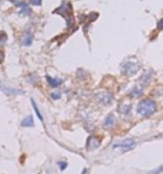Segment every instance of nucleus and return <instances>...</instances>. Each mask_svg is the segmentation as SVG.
I'll use <instances>...</instances> for the list:
<instances>
[{
	"label": "nucleus",
	"mask_w": 163,
	"mask_h": 174,
	"mask_svg": "<svg viewBox=\"0 0 163 174\" xmlns=\"http://www.w3.org/2000/svg\"><path fill=\"white\" fill-rule=\"evenodd\" d=\"M55 13H57V14H61L64 18H66L68 26L73 24V16H71V5H70L69 2H64V3L55 10Z\"/></svg>",
	"instance_id": "2"
},
{
	"label": "nucleus",
	"mask_w": 163,
	"mask_h": 174,
	"mask_svg": "<svg viewBox=\"0 0 163 174\" xmlns=\"http://www.w3.org/2000/svg\"><path fill=\"white\" fill-rule=\"evenodd\" d=\"M2 89L5 93H8V95H17V93H22V91L19 90H14V89H9V87H6L4 85H2Z\"/></svg>",
	"instance_id": "8"
},
{
	"label": "nucleus",
	"mask_w": 163,
	"mask_h": 174,
	"mask_svg": "<svg viewBox=\"0 0 163 174\" xmlns=\"http://www.w3.org/2000/svg\"><path fill=\"white\" fill-rule=\"evenodd\" d=\"M41 2H42V0H31V4H33V5H40Z\"/></svg>",
	"instance_id": "18"
},
{
	"label": "nucleus",
	"mask_w": 163,
	"mask_h": 174,
	"mask_svg": "<svg viewBox=\"0 0 163 174\" xmlns=\"http://www.w3.org/2000/svg\"><path fill=\"white\" fill-rule=\"evenodd\" d=\"M155 111H157V104L152 99L141 100L136 106V113L141 117H151Z\"/></svg>",
	"instance_id": "1"
},
{
	"label": "nucleus",
	"mask_w": 163,
	"mask_h": 174,
	"mask_svg": "<svg viewBox=\"0 0 163 174\" xmlns=\"http://www.w3.org/2000/svg\"><path fill=\"white\" fill-rule=\"evenodd\" d=\"M97 99H98L100 103H102L103 105H107L111 103V100H112V95H111L110 92H101L97 95Z\"/></svg>",
	"instance_id": "6"
},
{
	"label": "nucleus",
	"mask_w": 163,
	"mask_h": 174,
	"mask_svg": "<svg viewBox=\"0 0 163 174\" xmlns=\"http://www.w3.org/2000/svg\"><path fill=\"white\" fill-rule=\"evenodd\" d=\"M133 97H139V96H141L143 95V90L140 89V87H135V89L131 91V93H130Z\"/></svg>",
	"instance_id": "10"
},
{
	"label": "nucleus",
	"mask_w": 163,
	"mask_h": 174,
	"mask_svg": "<svg viewBox=\"0 0 163 174\" xmlns=\"http://www.w3.org/2000/svg\"><path fill=\"white\" fill-rule=\"evenodd\" d=\"M3 59H4V54H3V51H0V63L3 62Z\"/></svg>",
	"instance_id": "20"
},
{
	"label": "nucleus",
	"mask_w": 163,
	"mask_h": 174,
	"mask_svg": "<svg viewBox=\"0 0 163 174\" xmlns=\"http://www.w3.org/2000/svg\"><path fill=\"white\" fill-rule=\"evenodd\" d=\"M10 2L13 3V4H18V5H23V0H10Z\"/></svg>",
	"instance_id": "17"
},
{
	"label": "nucleus",
	"mask_w": 163,
	"mask_h": 174,
	"mask_svg": "<svg viewBox=\"0 0 163 174\" xmlns=\"http://www.w3.org/2000/svg\"><path fill=\"white\" fill-rule=\"evenodd\" d=\"M162 172H163V164L159 166V168H158L157 170H154V172H153V174H161Z\"/></svg>",
	"instance_id": "16"
},
{
	"label": "nucleus",
	"mask_w": 163,
	"mask_h": 174,
	"mask_svg": "<svg viewBox=\"0 0 163 174\" xmlns=\"http://www.w3.org/2000/svg\"><path fill=\"white\" fill-rule=\"evenodd\" d=\"M100 145H101V138H100V137H96V136H92V137L88 138L87 149H88L89 151H92V150L98 149Z\"/></svg>",
	"instance_id": "4"
},
{
	"label": "nucleus",
	"mask_w": 163,
	"mask_h": 174,
	"mask_svg": "<svg viewBox=\"0 0 163 174\" xmlns=\"http://www.w3.org/2000/svg\"><path fill=\"white\" fill-rule=\"evenodd\" d=\"M31 42H32V36H31V35H27V37L23 40V45L28 46V45H31Z\"/></svg>",
	"instance_id": "15"
},
{
	"label": "nucleus",
	"mask_w": 163,
	"mask_h": 174,
	"mask_svg": "<svg viewBox=\"0 0 163 174\" xmlns=\"http://www.w3.org/2000/svg\"><path fill=\"white\" fill-rule=\"evenodd\" d=\"M139 69V65L136 63H125V65H124V72H125V74L127 76H133L135 74L136 72H138Z\"/></svg>",
	"instance_id": "5"
},
{
	"label": "nucleus",
	"mask_w": 163,
	"mask_h": 174,
	"mask_svg": "<svg viewBox=\"0 0 163 174\" xmlns=\"http://www.w3.org/2000/svg\"><path fill=\"white\" fill-rule=\"evenodd\" d=\"M130 108H131V106H130L129 104H125V105H122L121 108H120V111L124 113V114H129V113H130Z\"/></svg>",
	"instance_id": "12"
},
{
	"label": "nucleus",
	"mask_w": 163,
	"mask_h": 174,
	"mask_svg": "<svg viewBox=\"0 0 163 174\" xmlns=\"http://www.w3.org/2000/svg\"><path fill=\"white\" fill-rule=\"evenodd\" d=\"M22 125H23V127H32V125H33V118H32L31 115L27 117V118H25L23 122H22Z\"/></svg>",
	"instance_id": "9"
},
{
	"label": "nucleus",
	"mask_w": 163,
	"mask_h": 174,
	"mask_svg": "<svg viewBox=\"0 0 163 174\" xmlns=\"http://www.w3.org/2000/svg\"><path fill=\"white\" fill-rule=\"evenodd\" d=\"M114 147H120V149H121L124 152H126V151H129V150L134 149V147H135V142H134V140L129 138V140H124L122 142L115 143Z\"/></svg>",
	"instance_id": "3"
},
{
	"label": "nucleus",
	"mask_w": 163,
	"mask_h": 174,
	"mask_svg": "<svg viewBox=\"0 0 163 174\" xmlns=\"http://www.w3.org/2000/svg\"><path fill=\"white\" fill-rule=\"evenodd\" d=\"M51 96H53L54 99H60V95H56V93H53V95H51Z\"/></svg>",
	"instance_id": "21"
},
{
	"label": "nucleus",
	"mask_w": 163,
	"mask_h": 174,
	"mask_svg": "<svg viewBox=\"0 0 163 174\" xmlns=\"http://www.w3.org/2000/svg\"><path fill=\"white\" fill-rule=\"evenodd\" d=\"M6 41V35L3 32V31H0V46H3Z\"/></svg>",
	"instance_id": "14"
},
{
	"label": "nucleus",
	"mask_w": 163,
	"mask_h": 174,
	"mask_svg": "<svg viewBox=\"0 0 163 174\" xmlns=\"http://www.w3.org/2000/svg\"><path fill=\"white\" fill-rule=\"evenodd\" d=\"M152 174H153V173H152Z\"/></svg>",
	"instance_id": "22"
},
{
	"label": "nucleus",
	"mask_w": 163,
	"mask_h": 174,
	"mask_svg": "<svg viewBox=\"0 0 163 174\" xmlns=\"http://www.w3.org/2000/svg\"><path fill=\"white\" fill-rule=\"evenodd\" d=\"M158 30H163V19L158 22Z\"/></svg>",
	"instance_id": "19"
},
{
	"label": "nucleus",
	"mask_w": 163,
	"mask_h": 174,
	"mask_svg": "<svg viewBox=\"0 0 163 174\" xmlns=\"http://www.w3.org/2000/svg\"><path fill=\"white\" fill-rule=\"evenodd\" d=\"M115 124H116V117L114 114H110L105 119V123H103V125H105L106 128H112V127H115Z\"/></svg>",
	"instance_id": "7"
},
{
	"label": "nucleus",
	"mask_w": 163,
	"mask_h": 174,
	"mask_svg": "<svg viewBox=\"0 0 163 174\" xmlns=\"http://www.w3.org/2000/svg\"><path fill=\"white\" fill-rule=\"evenodd\" d=\"M47 81H49V83L53 86V87H57L61 83L60 79H55V78H51V77H47Z\"/></svg>",
	"instance_id": "11"
},
{
	"label": "nucleus",
	"mask_w": 163,
	"mask_h": 174,
	"mask_svg": "<svg viewBox=\"0 0 163 174\" xmlns=\"http://www.w3.org/2000/svg\"><path fill=\"white\" fill-rule=\"evenodd\" d=\"M32 105H33V109H35V111H36V114H37V117H38V118H40V120H41V122H43V117H42V114H41V113H40V110H38V108H37V105L35 104V101H33V100H32Z\"/></svg>",
	"instance_id": "13"
}]
</instances>
